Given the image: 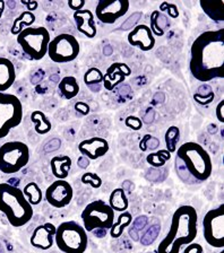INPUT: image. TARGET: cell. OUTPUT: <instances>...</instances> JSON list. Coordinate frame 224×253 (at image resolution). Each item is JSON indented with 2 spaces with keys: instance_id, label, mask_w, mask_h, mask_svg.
<instances>
[{
  "instance_id": "6da1fadb",
  "label": "cell",
  "mask_w": 224,
  "mask_h": 253,
  "mask_svg": "<svg viewBox=\"0 0 224 253\" xmlns=\"http://www.w3.org/2000/svg\"><path fill=\"white\" fill-rule=\"evenodd\" d=\"M189 70L202 83L224 77V29L206 31L195 39L190 47Z\"/></svg>"
},
{
  "instance_id": "7a4b0ae2",
  "label": "cell",
  "mask_w": 224,
  "mask_h": 253,
  "mask_svg": "<svg viewBox=\"0 0 224 253\" xmlns=\"http://www.w3.org/2000/svg\"><path fill=\"white\" fill-rule=\"evenodd\" d=\"M175 171L187 185H198L210 179L213 164L207 150L195 141H187L176 150Z\"/></svg>"
},
{
  "instance_id": "3957f363",
  "label": "cell",
  "mask_w": 224,
  "mask_h": 253,
  "mask_svg": "<svg viewBox=\"0 0 224 253\" xmlns=\"http://www.w3.org/2000/svg\"><path fill=\"white\" fill-rule=\"evenodd\" d=\"M197 233V211L192 206H181L172 216L170 229L160 242L158 253H179L183 245L194 242Z\"/></svg>"
},
{
  "instance_id": "277c9868",
  "label": "cell",
  "mask_w": 224,
  "mask_h": 253,
  "mask_svg": "<svg viewBox=\"0 0 224 253\" xmlns=\"http://www.w3.org/2000/svg\"><path fill=\"white\" fill-rule=\"evenodd\" d=\"M0 211L13 227H22L33 217V207L19 188L9 183H0Z\"/></svg>"
},
{
  "instance_id": "5b68a950",
  "label": "cell",
  "mask_w": 224,
  "mask_h": 253,
  "mask_svg": "<svg viewBox=\"0 0 224 253\" xmlns=\"http://www.w3.org/2000/svg\"><path fill=\"white\" fill-rule=\"evenodd\" d=\"M54 243L64 253H84L89 245L88 232L77 221H64L56 229Z\"/></svg>"
},
{
  "instance_id": "8992f818",
  "label": "cell",
  "mask_w": 224,
  "mask_h": 253,
  "mask_svg": "<svg viewBox=\"0 0 224 253\" xmlns=\"http://www.w3.org/2000/svg\"><path fill=\"white\" fill-rule=\"evenodd\" d=\"M16 40L27 57L32 60H41L48 53L51 37L45 27L31 26L23 30Z\"/></svg>"
},
{
  "instance_id": "52a82bcc",
  "label": "cell",
  "mask_w": 224,
  "mask_h": 253,
  "mask_svg": "<svg viewBox=\"0 0 224 253\" xmlns=\"http://www.w3.org/2000/svg\"><path fill=\"white\" fill-rule=\"evenodd\" d=\"M30 162V149L23 141H8L0 147V172L15 174Z\"/></svg>"
},
{
  "instance_id": "ba28073f",
  "label": "cell",
  "mask_w": 224,
  "mask_h": 253,
  "mask_svg": "<svg viewBox=\"0 0 224 253\" xmlns=\"http://www.w3.org/2000/svg\"><path fill=\"white\" fill-rule=\"evenodd\" d=\"M81 217L84 229L91 233L96 229L107 231L115 223V211L103 200H95L89 204L82 211Z\"/></svg>"
},
{
  "instance_id": "9c48e42d",
  "label": "cell",
  "mask_w": 224,
  "mask_h": 253,
  "mask_svg": "<svg viewBox=\"0 0 224 253\" xmlns=\"http://www.w3.org/2000/svg\"><path fill=\"white\" fill-rule=\"evenodd\" d=\"M23 120V105L14 94L0 93V139L5 138L11 129Z\"/></svg>"
},
{
  "instance_id": "30bf717a",
  "label": "cell",
  "mask_w": 224,
  "mask_h": 253,
  "mask_svg": "<svg viewBox=\"0 0 224 253\" xmlns=\"http://www.w3.org/2000/svg\"><path fill=\"white\" fill-rule=\"evenodd\" d=\"M81 51L80 43L72 34L62 33L51 40L48 45V54L51 61L68 63L78 57Z\"/></svg>"
},
{
  "instance_id": "8fae6325",
  "label": "cell",
  "mask_w": 224,
  "mask_h": 253,
  "mask_svg": "<svg viewBox=\"0 0 224 253\" xmlns=\"http://www.w3.org/2000/svg\"><path fill=\"white\" fill-rule=\"evenodd\" d=\"M203 234L212 248L224 249V205L206 212L203 218Z\"/></svg>"
},
{
  "instance_id": "7c38bea8",
  "label": "cell",
  "mask_w": 224,
  "mask_h": 253,
  "mask_svg": "<svg viewBox=\"0 0 224 253\" xmlns=\"http://www.w3.org/2000/svg\"><path fill=\"white\" fill-rule=\"evenodd\" d=\"M129 7L131 2L128 0H99L95 16L101 23L113 24L127 14Z\"/></svg>"
},
{
  "instance_id": "4fadbf2b",
  "label": "cell",
  "mask_w": 224,
  "mask_h": 253,
  "mask_svg": "<svg viewBox=\"0 0 224 253\" xmlns=\"http://www.w3.org/2000/svg\"><path fill=\"white\" fill-rule=\"evenodd\" d=\"M74 190L69 182L57 180L45 190V200L54 208H65L72 203Z\"/></svg>"
},
{
  "instance_id": "5bb4252c",
  "label": "cell",
  "mask_w": 224,
  "mask_h": 253,
  "mask_svg": "<svg viewBox=\"0 0 224 253\" xmlns=\"http://www.w3.org/2000/svg\"><path fill=\"white\" fill-rule=\"evenodd\" d=\"M127 41L129 44L138 47L144 52L153 50L155 46V37L145 24H138V25L134 26L133 30L129 32Z\"/></svg>"
},
{
  "instance_id": "9a60e30c",
  "label": "cell",
  "mask_w": 224,
  "mask_h": 253,
  "mask_svg": "<svg viewBox=\"0 0 224 253\" xmlns=\"http://www.w3.org/2000/svg\"><path fill=\"white\" fill-rule=\"evenodd\" d=\"M109 142L101 137H92L90 139H85L78 144V150L82 156L88 160H97L103 157L109 152Z\"/></svg>"
},
{
  "instance_id": "2e32d148",
  "label": "cell",
  "mask_w": 224,
  "mask_h": 253,
  "mask_svg": "<svg viewBox=\"0 0 224 253\" xmlns=\"http://www.w3.org/2000/svg\"><path fill=\"white\" fill-rule=\"evenodd\" d=\"M56 229L57 227L51 223H45L35 227L30 239L32 247L40 250H49L50 248H52Z\"/></svg>"
},
{
  "instance_id": "e0dca14e",
  "label": "cell",
  "mask_w": 224,
  "mask_h": 253,
  "mask_svg": "<svg viewBox=\"0 0 224 253\" xmlns=\"http://www.w3.org/2000/svg\"><path fill=\"white\" fill-rule=\"evenodd\" d=\"M132 74L129 67L123 62H115L109 67L107 73L103 74V86L105 89L111 90L123 83L126 77Z\"/></svg>"
},
{
  "instance_id": "ac0fdd59",
  "label": "cell",
  "mask_w": 224,
  "mask_h": 253,
  "mask_svg": "<svg viewBox=\"0 0 224 253\" xmlns=\"http://www.w3.org/2000/svg\"><path fill=\"white\" fill-rule=\"evenodd\" d=\"M74 21L77 31L85 35L88 39L96 37V26L94 14L90 9H82L74 11Z\"/></svg>"
},
{
  "instance_id": "d6986e66",
  "label": "cell",
  "mask_w": 224,
  "mask_h": 253,
  "mask_svg": "<svg viewBox=\"0 0 224 253\" xmlns=\"http://www.w3.org/2000/svg\"><path fill=\"white\" fill-rule=\"evenodd\" d=\"M16 79L15 66L9 59L0 57V93H6Z\"/></svg>"
},
{
  "instance_id": "ffe728a7",
  "label": "cell",
  "mask_w": 224,
  "mask_h": 253,
  "mask_svg": "<svg viewBox=\"0 0 224 253\" xmlns=\"http://www.w3.org/2000/svg\"><path fill=\"white\" fill-rule=\"evenodd\" d=\"M51 172L57 180H66L72 169V158L67 155L54 156L50 161Z\"/></svg>"
},
{
  "instance_id": "44dd1931",
  "label": "cell",
  "mask_w": 224,
  "mask_h": 253,
  "mask_svg": "<svg viewBox=\"0 0 224 253\" xmlns=\"http://www.w3.org/2000/svg\"><path fill=\"white\" fill-rule=\"evenodd\" d=\"M58 89L62 97L66 98V100H72L80 93V84H78L77 79L75 77L66 76L59 82Z\"/></svg>"
},
{
  "instance_id": "7402d4cb",
  "label": "cell",
  "mask_w": 224,
  "mask_h": 253,
  "mask_svg": "<svg viewBox=\"0 0 224 253\" xmlns=\"http://www.w3.org/2000/svg\"><path fill=\"white\" fill-rule=\"evenodd\" d=\"M108 205L112 208L113 211H118V212L127 211V209L129 207V201H128L127 196H126L125 190L121 188H117L113 190L111 195L109 197Z\"/></svg>"
},
{
  "instance_id": "603a6c76",
  "label": "cell",
  "mask_w": 224,
  "mask_h": 253,
  "mask_svg": "<svg viewBox=\"0 0 224 253\" xmlns=\"http://www.w3.org/2000/svg\"><path fill=\"white\" fill-rule=\"evenodd\" d=\"M200 7L212 21L223 22V5L224 1H200Z\"/></svg>"
},
{
  "instance_id": "cb8c5ba5",
  "label": "cell",
  "mask_w": 224,
  "mask_h": 253,
  "mask_svg": "<svg viewBox=\"0 0 224 253\" xmlns=\"http://www.w3.org/2000/svg\"><path fill=\"white\" fill-rule=\"evenodd\" d=\"M166 26H170L168 18L162 13H160L159 10H154L151 14V25H149V30L152 31V33L154 37H163L164 29Z\"/></svg>"
},
{
  "instance_id": "d4e9b609",
  "label": "cell",
  "mask_w": 224,
  "mask_h": 253,
  "mask_svg": "<svg viewBox=\"0 0 224 253\" xmlns=\"http://www.w3.org/2000/svg\"><path fill=\"white\" fill-rule=\"evenodd\" d=\"M31 121L34 124V130L38 134H46L50 132L51 128H52L51 121L46 118V116L42 111H33L31 113Z\"/></svg>"
},
{
  "instance_id": "484cf974",
  "label": "cell",
  "mask_w": 224,
  "mask_h": 253,
  "mask_svg": "<svg viewBox=\"0 0 224 253\" xmlns=\"http://www.w3.org/2000/svg\"><path fill=\"white\" fill-rule=\"evenodd\" d=\"M133 221V216L129 211L120 212V215L118 216V219L116 223L110 228V235L112 239H119L123 235V233L126 228H127Z\"/></svg>"
},
{
  "instance_id": "4316f807",
  "label": "cell",
  "mask_w": 224,
  "mask_h": 253,
  "mask_svg": "<svg viewBox=\"0 0 224 253\" xmlns=\"http://www.w3.org/2000/svg\"><path fill=\"white\" fill-rule=\"evenodd\" d=\"M35 22V15L31 11H23V13L15 19L13 26H11V34L18 35L21 32L26 29V27H31Z\"/></svg>"
},
{
  "instance_id": "83f0119b",
  "label": "cell",
  "mask_w": 224,
  "mask_h": 253,
  "mask_svg": "<svg viewBox=\"0 0 224 253\" xmlns=\"http://www.w3.org/2000/svg\"><path fill=\"white\" fill-rule=\"evenodd\" d=\"M22 191L32 207L33 206H38L41 204L43 198L42 190L35 182H30V183H27Z\"/></svg>"
},
{
  "instance_id": "f1b7e54d",
  "label": "cell",
  "mask_w": 224,
  "mask_h": 253,
  "mask_svg": "<svg viewBox=\"0 0 224 253\" xmlns=\"http://www.w3.org/2000/svg\"><path fill=\"white\" fill-rule=\"evenodd\" d=\"M180 140V130L178 126H171L164 134V141H166L167 150L170 154L176 153L177 147H178V142Z\"/></svg>"
},
{
  "instance_id": "f546056e",
  "label": "cell",
  "mask_w": 224,
  "mask_h": 253,
  "mask_svg": "<svg viewBox=\"0 0 224 253\" xmlns=\"http://www.w3.org/2000/svg\"><path fill=\"white\" fill-rule=\"evenodd\" d=\"M171 158V154L167 149H160L158 152L148 154L146 157L147 163L153 168H162Z\"/></svg>"
},
{
  "instance_id": "4dcf8cb0",
  "label": "cell",
  "mask_w": 224,
  "mask_h": 253,
  "mask_svg": "<svg viewBox=\"0 0 224 253\" xmlns=\"http://www.w3.org/2000/svg\"><path fill=\"white\" fill-rule=\"evenodd\" d=\"M84 83L88 87L95 86V85H102L103 83V73L95 67L88 69V71L84 74Z\"/></svg>"
},
{
  "instance_id": "1f68e13d",
  "label": "cell",
  "mask_w": 224,
  "mask_h": 253,
  "mask_svg": "<svg viewBox=\"0 0 224 253\" xmlns=\"http://www.w3.org/2000/svg\"><path fill=\"white\" fill-rule=\"evenodd\" d=\"M81 181L83 184H90L93 189H99L102 185V179L96 173L85 172L81 177Z\"/></svg>"
},
{
  "instance_id": "d6a6232c",
  "label": "cell",
  "mask_w": 224,
  "mask_h": 253,
  "mask_svg": "<svg viewBox=\"0 0 224 253\" xmlns=\"http://www.w3.org/2000/svg\"><path fill=\"white\" fill-rule=\"evenodd\" d=\"M159 11L160 13L166 11V13H168V15L170 16L171 18H178V16H179L178 7H177L175 3H169L168 1H163L162 3H161Z\"/></svg>"
},
{
  "instance_id": "836d02e7",
  "label": "cell",
  "mask_w": 224,
  "mask_h": 253,
  "mask_svg": "<svg viewBox=\"0 0 224 253\" xmlns=\"http://www.w3.org/2000/svg\"><path fill=\"white\" fill-rule=\"evenodd\" d=\"M125 125H126V126H128L129 129L135 130V131H138V130L143 128V121H141L140 119L136 116H129L126 118Z\"/></svg>"
},
{
  "instance_id": "e575fe53",
  "label": "cell",
  "mask_w": 224,
  "mask_h": 253,
  "mask_svg": "<svg viewBox=\"0 0 224 253\" xmlns=\"http://www.w3.org/2000/svg\"><path fill=\"white\" fill-rule=\"evenodd\" d=\"M214 97H215V95H214L213 92H212V90H211V92L206 93L205 95L200 94V93H197V94L194 95V100L200 105L211 104V103L214 101Z\"/></svg>"
},
{
  "instance_id": "d590c367",
  "label": "cell",
  "mask_w": 224,
  "mask_h": 253,
  "mask_svg": "<svg viewBox=\"0 0 224 253\" xmlns=\"http://www.w3.org/2000/svg\"><path fill=\"white\" fill-rule=\"evenodd\" d=\"M140 17H143V13H135L134 15H132L131 17H129L128 21L126 22L125 24H123V25H121V30L127 31V30L133 29L132 23H133V25H134V24H135L137 21H138Z\"/></svg>"
},
{
  "instance_id": "8d00e7d4",
  "label": "cell",
  "mask_w": 224,
  "mask_h": 253,
  "mask_svg": "<svg viewBox=\"0 0 224 253\" xmlns=\"http://www.w3.org/2000/svg\"><path fill=\"white\" fill-rule=\"evenodd\" d=\"M75 111H76L77 113H80L81 116H88V114L90 113V111H91V109H90V105L88 104V103L85 102H77L75 103V106H74Z\"/></svg>"
},
{
  "instance_id": "74e56055",
  "label": "cell",
  "mask_w": 224,
  "mask_h": 253,
  "mask_svg": "<svg viewBox=\"0 0 224 253\" xmlns=\"http://www.w3.org/2000/svg\"><path fill=\"white\" fill-rule=\"evenodd\" d=\"M68 6L74 11H78L83 9V7L85 6V1L84 0H69Z\"/></svg>"
},
{
  "instance_id": "f35d334b",
  "label": "cell",
  "mask_w": 224,
  "mask_h": 253,
  "mask_svg": "<svg viewBox=\"0 0 224 253\" xmlns=\"http://www.w3.org/2000/svg\"><path fill=\"white\" fill-rule=\"evenodd\" d=\"M183 253H203V247L198 243H190L184 249Z\"/></svg>"
},
{
  "instance_id": "ab89813d",
  "label": "cell",
  "mask_w": 224,
  "mask_h": 253,
  "mask_svg": "<svg viewBox=\"0 0 224 253\" xmlns=\"http://www.w3.org/2000/svg\"><path fill=\"white\" fill-rule=\"evenodd\" d=\"M215 114H216V118H218V120L221 122V124H224V100L216 105Z\"/></svg>"
},
{
  "instance_id": "60d3db41",
  "label": "cell",
  "mask_w": 224,
  "mask_h": 253,
  "mask_svg": "<svg viewBox=\"0 0 224 253\" xmlns=\"http://www.w3.org/2000/svg\"><path fill=\"white\" fill-rule=\"evenodd\" d=\"M21 2L23 3V5H25L27 7V11H31V13H33L34 10L38 9L39 2L35 1V0H31V1H25V0H22Z\"/></svg>"
},
{
  "instance_id": "b9f144b4",
  "label": "cell",
  "mask_w": 224,
  "mask_h": 253,
  "mask_svg": "<svg viewBox=\"0 0 224 253\" xmlns=\"http://www.w3.org/2000/svg\"><path fill=\"white\" fill-rule=\"evenodd\" d=\"M149 139H152L151 134H145V136L141 138V140L139 142V149L141 150V152H146V150L148 149L147 148V142H148Z\"/></svg>"
},
{
  "instance_id": "7bdbcfd3",
  "label": "cell",
  "mask_w": 224,
  "mask_h": 253,
  "mask_svg": "<svg viewBox=\"0 0 224 253\" xmlns=\"http://www.w3.org/2000/svg\"><path fill=\"white\" fill-rule=\"evenodd\" d=\"M3 11H5V1H0V18H1Z\"/></svg>"
},
{
  "instance_id": "ee69618b",
  "label": "cell",
  "mask_w": 224,
  "mask_h": 253,
  "mask_svg": "<svg viewBox=\"0 0 224 253\" xmlns=\"http://www.w3.org/2000/svg\"><path fill=\"white\" fill-rule=\"evenodd\" d=\"M219 253H224V249H223V250H222V251H220Z\"/></svg>"
}]
</instances>
